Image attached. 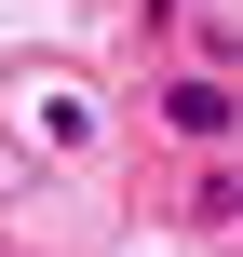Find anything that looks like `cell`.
<instances>
[{
	"instance_id": "6da1fadb",
	"label": "cell",
	"mask_w": 243,
	"mask_h": 257,
	"mask_svg": "<svg viewBox=\"0 0 243 257\" xmlns=\"http://www.w3.org/2000/svg\"><path fill=\"white\" fill-rule=\"evenodd\" d=\"M162 122H176L189 149H230V136H243V108H230V81H203V68H189V81H162Z\"/></svg>"
},
{
	"instance_id": "7a4b0ae2",
	"label": "cell",
	"mask_w": 243,
	"mask_h": 257,
	"mask_svg": "<svg viewBox=\"0 0 243 257\" xmlns=\"http://www.w3.org/2000/svg\"><path fill=\"white\" fill-rule=\"evenodd\" d=\"M27 108H41V149H54V163H81V149H95V122H81V81H54V68H41V81H27Z\"/></svg>"
}]
</instances>
